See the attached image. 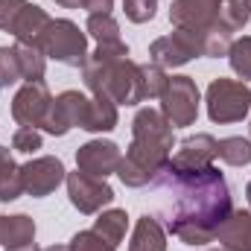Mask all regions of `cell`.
I'll use <instances>...</instances> for the list:
<instances>
[{"mask_svg":"<svg viewBox=\"0 0 251 251\" xmlns=\"http://www.w3.org/2000/svg\"><path fill=\"white\" fill-rule=\"evenodd\" d=\"M149 184L158 193L164 228L184 246L213 243L219 225L234 210L231 190L216 167L181 173L167 161Z\"/></svg>","mask_w":251,"mask_h":251,"instance_id":"1","label":"cell"},{"mask_svg":"<svg viewBox=\"0 0 251 251\" xmlns=\"http://www.w3.org/2000/svg\"><path fill=\"white\" fill-rule=\"evenodd\" d=\"M173 158V126L158 108H140L131 120V146L117 167L126 187H146Z\"/></svg>","mask_w":251,"mask_h":251,"instance_id":"2","label":"cell"},{"mask_svg":"<svg viewBox=\"0 0 251 251\" xmlns=\"http://www.w3.org/2000/svg\"><path fill=\"white\" fill-rule=\"evenodd\" d=\"M73 126H79L85 131H111L117 126V105L100 94L85 97L79 91H64L50 105L44 131L62 137Z\"/></svg>","mask_w":251,"mask_h":251,"instance_id":"3","label":"cell"},{"mask_svg":"<svg viewBox=\"0 0 251 251\" xmlns=\"http://www.w3.org/2000/svg\"><path fill=\"white\" fill-rule=\"evenodd\" d=\"M82 76L91 94L108 97L114 105H137L146 100L140 64H134L128 56H114V59L88 56Z\"/></svg>","mask_w":251,"mask_h":251,"instance_id":"4","label":"cell"},{"mask_svg":"<svg viewBox=\"0 0 251 251\" xmlns=\"http://www.w3.org/2000/svg\"><path fill=\"white\" fill-rule=\"evenodd\" d=\"M53 18L29 0H0V29L12 32L15 41L44 50V38Z\"/></svg>","mask_w":251,"mask_h":251,"instance_id":"5","label":"cell"},{"mask_svg":"<svg viewBox=\"0 0 251 251\" xmlns=\"http://www.w3.org/2000/svg\"><path fill=\"white\" fill-rule=\"evenodd\" d=\"M204 102H207V117L213 123H240L251 111V91L246 82L219 76L207 85Z\"/></svg>","mask_w":251,"mask_h":251,"instance_id":"6","label":"cell"},{"mask_svg":"<svg viewBox=\"0 0 251 251\" xmlns=\"http://www.w3.org/2000/svg\"><path fill=\"white\" fill-rule=\"evenodd\" d=\"M161 114L173 128L193 126L199 117V88L193 76H170L161 94Z\"/></svg>","mask_w":251,"mask_h":251,"instance_id":"7","label":"cell"},{"mask_svg":"<svg viewBox=\"0 0 251 251\" xmlns=\"http://www.w3.org/2000/svg\"><path fill=\"white\" fill-rule=\"evenodd\" d=\"M44 53L67 67H85L88 62V35L73 24V21H53L44 38Z\"/></svg>","mask_w":251,"mask_h":251,"instance_id":"8","label":"cell"},{"mask_svg":"<svg viewBox=\"0 0 251 251\" xmlns=\"http://www.w3.org/2000/svg\"><path fill=\"white\" fill-rule=\"evenodd\" d=\"M219 6H222V0H173L170 21H173L176 29H187V32H196V35H207L213 29H222L219 26Z\"/></svg>","mask_w":251,"mask_h":251,"instance_id":"9","label":"cell"},{"mask_svg":"<svg viewBox=\"0 0 251 251\" xmlns=\"http://www.w3.org/2000/svg\"><path fill=\"white\" fill-rule=\"evenodd\" d=\"M64 184H67L70 204H73L79 213H85V216L100 213L105 204L114 201V190L108 187L105 178H94V176H88V173H82V170L67 173Z\"/></svg>","mask_w":251,"mask_h":251,"instance_id":"10","label":"cell"},{"mask_svg":"<svg viewBox=\"0 0 251 251\" xmlns=\"http://www.w3.org/2000/svg\"><path fill=\"white\" fill-rule=\"evenodd\" d=\"M50 105H53V97L47 91L44 82H26L15 100H12V117L18 126H26V128H44L47 123V114H50Z\"/></svg>","mask_w":251,"mask_h":251,"instance_id":"11","label":"cell"},{"mask_svg":"<svg viewBox=\"0 0 251 251\" xmlns=\"http://www.w3.org/2000/svg\"><path fill=\"white\" fill-rule=\"evenodd\" d=\"M196 56H201V35L187 29H176L173 35H164L149 47V59L158 67H181Z\"/></svg>","mask_w":251,"mask_h":251,"instance_id":"12","label":"cell"},{"mask_svg":"<svg viewBox=\"0 0 251 251\" xmlns=\"http://www.w3.org/2000/svg\"><path fill=\"white\" fill-rule=\"evenodd\" d=\"M67 178L64 164L53 155L44 158H32L21 167V181H24V193H29L32 199H44Z\"/></svg>","mask_w":251,"mask_h":251,"instance_id":"13","label":"cell"},{"mask_svg":"<svg viewBox=\"0 0 251 251\" xmlns=\"http://www.w3.org/2000/svg\"><path fill=\"white\" fill-rule=\"evenodd\" d=\"M120 161H123L120 146L111 140H88L76 152V167L94 178H108L111 173H117Z\"/></svg>","mask_w":251,"mask_h":251,"instance_id":"14","label":"cell"},{"mask_svg":"<svg viewBox=\"0 0 251 251\" xmlns=\"http://www.w3.org/2000/svg\"><path fill=\"white\" fill-rule=\"evenodd\" d=\"M216 143L210 134H190L181 140L178 152L170 158V164L181 173H196V170H204V167H213V158H216Z\"/></svg>","mask_w":251,"mask_h":251,"instance_id":"15","label":"cell"},{"mask_svg":"<svg viewBox=\"0 0 251 251\" xmlns=\"http://www.w3.org/2000/svg\"><path fill=\"white\" fill-rule=\"evenodd\" d=\"M216 240L225 249L251 251V210H231V216L219 225Z\"/></svg>","mask_w":251,"mask_h":251,"instance_id":"16","label":"cell"},{"mask_svg":"<svg viewBox=\"0 0 251 251\" xmlns=\"http://www.w3.org/2000/svg\"><path fill=\"white\" fill-rule=\"evenodd\" d=\"M128 251H167V231L161 228V222L155 216H140L131 234Z\"/></svg>","mask_w":251,"mask_h":251,"instance_id":"17","label":"cell"},{"mask_svg":"<svg viewBox=\"0 0 251 251\" xmlns=\"http://www.w3.org/2000/svg\"><path fill=\"white\" fill-rule=\"evenodd\" d=\"M35 240V222L26 213L0 216V246H24Z\"/></svg>","mask_w":251,"mask_h":251,"instance_id":"18","label":"cell"},{"mask_svg":"<svg viewBox=\"0 0 251 251\" xmlns=\"http://www.w3.org/2000/svg\"><path fill=\"white\" fill-rule=\"evenodd\" d=\"M24 193L21 167L15 164L9 146H0V201H15Z\"/></svg>","mask_w":251,"mask_h":251,"instance_id":"19","label":"cell"},{"mask_svg":"<svg viewBox=\"0 0 251 251\" xmlns=\"http://www.w3.org/2000/svg\"><path fill=\"white\" fill-rule=\"evenodd\" d=\"M15 56L21 64V76L26 82H44V70H47V53L41 47L32 44H21L15 41Z\"/></svg>","mask_w":251,"mask_h":251,"instance_id":"20","label":"cell"},{"mask_svg":"<svg viewBox=\"0 0 251 251\" xmlns=\"http://www.w3.org/2000/svg\"><path fill=\"white\" fill-rule=\"evenodd\" d=\"M126 228H128V216H126V210H102L100 216H97V222H94V231L105 240V243H111L114 249L123 243L126 237Z\"/></svg>","mask_w":251,"mask_h":251,"instance_id":"21","label":"cell"},{"mask_svg":"<svg viewBox=\"0 0 251 251\" xmlns=\"http://www.w3.org/2000/svg\"><path fill=\"white\" fill-rule=\"evenodd\" d=\"M216 158H222L228 167H246L251 164V140L246 137H225L216 143Z\"/></svg>","mask_w":251,"mask_h":251,"instance_id":"22","label":"cell"},{"mask_svg":"<svg viewBox=\"0 0 251 251\" xmlns=\"http://www.w3.org/2000/svg\"><path fill=\"white\" fill-rule=\"evenodd\" d=\"M251 18V6L246 0H222V6H219V26L225 29V32H237V29H243L246 24H249Z\"/></svg>","mask_w":251,"mask_h":251,"instance_id":"23","label":"cell"},{"mask_svg":"<svg viewBox=\"0 0 251 251\" xmlns=\"http://www.w3.org/2000/svg\"><path fill=\"white\" fill-rule=\"evenodd\" d=\"M88 32L97 38V44H123L120 26L111 15H88Z\"/></svg>","mask_w":251,"mask_h":251,"instance_id":"24","label":"cell"},{"mask_svg":"<svg viewBox=\"0 0 251 251\" xmlns=\"http://www.w3.org/2000/svg\"><path fill=\"white\" fill-rule=\"evenodd\" d=\"M228 62L234 67V73L240 79H251V35H243L231 44L228 50Z\"/></svg>","mask_w":251,"mask_h":251,"instance_id":"25","label":"cell"},{"mask_svg":"<svg viewBox=\"0 0 251 251\" xmlns=\"http://www.w3.org/2000/svg\"><path fill=\"white\" fill-rule=\"evenodd\" d=\"M140 73H143V91H146V100H152V97H161L164 94V88H167V73H164V67H158V64H140Z\"/></svg>","mask_w":251,"mask_h":251,"instance_id":"26","label":"cell"},{"mask_svg":"<svg viewBox=\"0 0 251 251\" xmlns=\"http://www.w3.org/2000/svg\"><path fill=\"white\" fill-rule=\"evenodd\" d=\"M123 12L131 24H146L158 12V0H123Z\"/></svg>","mask_w":251,"mask_h":251,"instance_id":"27","label":"cell"},{"mask_svg":"<svg viewBox=\"0 0 251 251\" xmlns=\"http://www.w3.org/2000/svg\"><path fill=\"white\" fill-rule=\"evenodd\" d=\"M21 76V64H18V56H15V47H0V85H15Z\"/></svg>","mask_w":251,"mask_h":251,"instance_id":"28","label":"cell"},{"mask_svg":"<svg viewBox=\"0 0 251 251\" xmlns=\"http://www.w3.org/2000/svg\"><path fill=\"white\" fill-rule=\"evenodd\" d=\"M70 251H117L111 243H105L97 231H79L70 240Z\"/></svg>","mask_w":251,"mask_h":251,"instance_id":"29","label":"cell"},{"mask_svg":"<svg viewBox=\"0 0 251 251\" xmlns=\"http://www.w3.org/2000/svg\"><path fill=\"white\" fill-rule=\"evenodd\" d=\"M12 149H15V152H26V155L38 152V149H41V131L21 126V128L15 131V137H12Z\"/></svg>","mask_w":251,"mask_h":251,"instance_id":"30","label":"cell"},{"mask_svg":"<svg viewBox=\"0 0 251 251\" xmlns=\"http://www.w3.org/2000/svg\"><path fill=\"white\" fill-rule=\"evenodd\" d=\"M82 9H88V15H111L114 0H85Z\"/></svg>","mask_w":251,"mask_h":251,"instance_id":"31","label":"cell"},{"mask_svg":"<svg viewBox=\"0 0 251 251\" xmlns=\"http://www.w3.org/2000/svg\"><path fill=\"white\" fill-rule=\"evenodd\" d=\"M6 251H41L35 243H24V246H9Z\"/></svg>","mask_w":251,"mask_h":251,"instance_id":"32","label":"cell"},{"mask_svg":"<svg viewBox=\"0 0 251 251\" xmlns=\"http://www.w3.org/2000/svg\"><path fill=\"white\" fill-rule=\"evenodd\" d=\"M59 6H64V9H79V6H85V0H56Z\"/></svg>","mask_w":251,"mask_h":251,"instance_id":"33","label":"cell"},{"mask_svg":"<svg viewBox=\"0 0 251 251\" xmlns=\"http://www.w3.org/2000/svg\"><path fill=\"white\" fill-rule=\"evenodd\" d=\"M44 251H70V246H50V249H44Z\"/></svg>","mask_w":251,"mask_h":251,"instance_id":"34","label":"cell"},{"mask_svg":"<svg viewBox=\"0 0 251 251\" xmlns=\"http://www.w3.org/2000/svg\"><path fill=\"white\" fill-rule=\"evenodd\" d=\"M246 196H249V204H251V181H249V187H246Z\"/></svg>","mask_w":251,"mask_h":251,"instance_id":"35","label":"cell"},{"mask_svg":"<svg viewBox=\"0 0 251 251\" xmlns=\"http://www.w3.org/2000/svg\"><path fill=\"white\" fill-rule=\"evenodd\" d=\"M210 251H234V249H225V246H219V249H210Z\"/></svg>","mask_w":251,"mask_h":251,"instance_id":"36","label":"cell"},{"mask_svg":"<svg viewBox=\"0 0 251 251\" xmlns=\"http://www.w3.org/2000/svg\"><path fill=\"white\" fill-rule=\"evenodd\" d=\"M246 3H249V6H251V0H246Z\"/></svg>","mask_w":251,"mask_h":251,"instance_id":"37","label":"cell"},{"mask_svg":"<svg viewBox=\"0 0 251 251\" xmlns=\"http://www.w3.org/2000/svg\"><path fill=\"white\" fill-rule=\"evenodd\" d=\"M0 88H3V85H0Z\"/></svg>","mask_w":251,"mask_h":251,"instance_id":"38","label":"cell"}]
</instances>
